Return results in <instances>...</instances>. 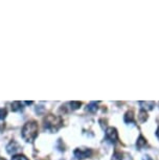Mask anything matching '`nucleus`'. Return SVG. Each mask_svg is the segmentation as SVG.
Segmentation results:
<instances>
[{"label":"nucleus","mask_w":159,"mask_h":160,"mask_svg":"<svg viewBox=\"0 0 159 160\" xmlns=\"http://www.w3.org/2000/svg\"><path fill=\"white\" fill-rule=\"evenodd\" d=\"M38 124L36 122H28L24 125L23 129H22V137L25 141L33 142L38 135Z\"/></svg>","instance_id":"obj_1"},{"label":"nucleus","mask_w":159,"mask_h":160,"mask_svg":"<svg viewBox=\"0 0 159 160\" xmlns=\"http://www.w3.org/2000/svg\"><path fill=\"white\" fill-rule=\"evenodd\" d=\"M43 125H44V129L48 130V131L57 132L63 125V119L61 116H56V115L49 114L44 117Z\"/></svg>","instance_id":"obj_2"},{"label":"nucleus","mask_w":159,"mask_h":160,"mask_svg":"<svg viewBox=\"0 0 159 160\" xmlns=\"http://www.w3.org/2000/svg\"><path fill=\"white\" fill-rule=\"evenodd\" d=\"M106 137L112 144H115V142L118 141V133H117L115 128L113 127L108 128V129L106 130Z\"/></svg>","instance_id":"obj_3"},{"label":"nucleus","mask_w":159,"mask_h":160,"mask_svg":"<svg viewBox=\"0 0 159 160\" xmlns=\"http://www.w3.org/2000/svg\"><path fill=\"white\" fill-rule=\"evenodd\" d=\"M92 155V151L90 149H77L74 151V156L79 160L88 158Z\"/></svg>","instance_id":"obj_4"},{"label":"nucleus","mask_w":159,"mask_h":160,"mask_svg":"<svg viewBox=\"0 0 159 160\" xmlns=\"http://www.w3.org/2000/svg\"><path fill=\"white\" fill-rule=\"evenodd\" d=\"M19 150V144L16 141H11L6 147V152L9 154H15Z\"/></svg>","instance_id":"obj_5"},{"label":"nucleus","mask_w":159,"mask_h":160,"mask_svg":"<svg viewBox=\"0 0 159 160\" xmlns=\"http://www.w3.org/2000/svg\"><path fill=\"white\" fill-rule=\"evenodd\" d=\"M139 105L141 106L143 111H149L152 110L155 106V102H139Z\"/></svg>","instance_id":"obj_6"},{"label":"nucleus","mask_w":159,"mask_h":160,"mask_svg":"<svg viewBox=\"0 0 159 160\" xmlns=\"http://www.w3.org/2000/svg\"><path fill=\"white\" fill-rule=\"evenodd\" d=\"M124 120L125 122H127V124H132V122H134V113L133 111H128L125 114L124 116Z\"/></svg>","instance_id":"obj_7"},{"label":"nucleus","mask_w":159,"mask_h":160,"mask_svg":"<svg viewBox=\"0 0 159 160\" xmlns=\"http://www.w3.org/2000/svg\"><path fill=\"white\" fill-rule=\"evenodd\" d=\"M146 140L143 138V136H139V138H138V140H137V144H136V146H137V147L138 149H143V147H145L146 146Z\"/></svg>","instance_id":"obj_8"},{"label":"nucleus","mask_w":159,"mask_h":160,"mask_svg":"<svg viewBox=\"0 0 159 160\" xmlns=\"http://www.w3.org/2000/svg\"><path fill=\"white\" fill-rule=\"evenodd\" d=\"M97 110V103L95 102H91L89 105L87 106V111L91 112V113H95Z\"/></svg>","instance_id":"obj_9"},{"label":"nucleus","mask_w":159,"mask_h":160,"mask_svg":"<svg viewBox=\"0 0 159 160\" xmlns=\"http://www.w3.org/2000/svg\"><path fill=\"white\" fill-rule=\"evenodd\" d=\"M22 109V105L20 102H14L12 103V110L14 112H17V111H20Z\"/></svg>","instance_id":"obj_10"},{"label":"nucleus","mask_w":159,"mask_h":160,"mask_svg":"<svg viewBox=\"0 0 159 160\" xmlns=\"http://www.w3.org/2000/svg\"><path fill=\"white\" fill-rule=\"evenodd\" d=\"M138 119L140 122H145L146 119H148V114H146V111H143V110H141L140 113H139L138 115Z\"/></svg>","instance_id":"obj_11"},{"label":"nucleus","mask_w":159,"mask_h":160,"mask_svg":"<svg viewBox=\"0 0 159 160\" xmlns=\"http://www.w3.org/2000/svg\"><path fill=\"white\" fill-rule=\"evenodd\" d=\"M69 105H70L71 110H77V109H79L81 106H82V103L81 102H71V103H69Z\"/></svg>","instance_id":"obj_12"},{"label":"nucleus","mask_w":159,"mask_h":160,"mask_svg":"<svg viewBox=\"0 0 159 160\" xmlns=\"http://www.w3.org/2000/svg\"><path fill=\"white\" fill-rule=\"evenodd\" d=\"M6 114H7L6 110L4 108H0V119L3 120L6 117Z\"/></svg>","instance_id":"obj_13"},{"label":"nucleus","mask_w":159,"mask_h":160,"mask_svg":"<svg viewBox=\"0 0 159 160\" xmlns=\"http://www.w3.org/2000/svg\"><path fill=\"white\" fill-rule=\"evenodd\" d=\"M12 160H28L24 155H15L12 157Z\"/></svg>","instance_id":"obj_14"},{"label":"nucleus","mask_w":159,"mask_h":160,"mask_svg":"<svg viewBox=\"0 0 159 160\" xmlns=\"http://www.w3.org/2000/svg\"><path fill=\"white\" fill-rule=\"evenodd\" d=\"M143 160H153L150 156H143Z\"/></svg>","instance_id":"obj_15"},{"label":"nucleus","mask_w":159,"mask_h":160,"mask_svg":"<svg viewBox=\"0 0 159 160\" xmlns=\"http://www.w3.org/2000/svg\"><path fill=\"white\" fill-rule=\"evenodd\" d=\"M156 137H157V138H158V140H159V127H158L157 131H156Z\"/></svg>","instance_id":"obj_16"},{"label":"nucleus","mask_w":159,"mask_h":160,"mask_svg":"<svg viewBox=\"0 0 159 160\" xmlns=\"http://www.w3.org/2000/svg\"><path fill=\"white\" fill-rule=\"evenodd\" d=\"M33 103H34V102H25V104H26V105H31Z\"/></svg>","instance_id":"obj_17"},{"label":"nucleus","mask_w":159,"mask_h":160,"mask_svg":"<svg viewBox=\"0 0 159 160\" xmlns=\"http://www.w3.org/2000/svg\"><path fill=\"white\" fill-rule=\"evenodd\" d=\"M0 160H5V159H4V158H0Z\"/></svg>","instance_id":"obj_18"}]
</instances>
